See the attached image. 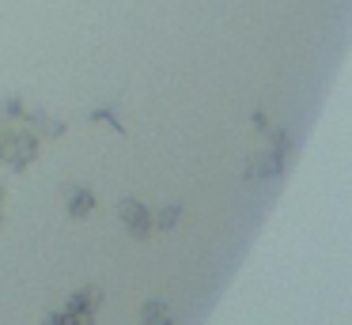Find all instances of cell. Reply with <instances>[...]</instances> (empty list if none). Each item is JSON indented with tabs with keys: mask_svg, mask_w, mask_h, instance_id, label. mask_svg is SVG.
Returning a JSON list of instances; mask_svg holds the SVG:
<instances>
[{
	"mask_svg": "<svg viewBox=\"0 0 352 325\" xmlns=\"http://www.w3.org/2000/svg\"><path fill=\"white\" fill-rule=\"evenodd\" d=\"M99 306H102V291L99 287H84V291L72 295L57 314H50L46 325H95Z\"/></svg>",
	"mask_w": 352,
	"mask_h": 325,
	"instance_id": "cell-1",
	"label": "cell"
},
{
	"mask_svg": "<svg viewBox=\"0 0 352 325\" xmlns=\"http://www.w3.org/2000/svg\"><path fill=\"white\" fill-rule=\"evenodd\" d=\"M38 159V136L31 133H4L0 136V163H8L12 170H23Z\"/></svg>",
	"mask_w": 352,
	"mask_h": 325,
	"instance_id": "cell-2",
	"label": "cell"
},
{
	"mask_svg": "<svg viewBox=\"0 0 352 325\" xmlns=\"http://www.w3.org/2000/svg\"><path fill=\"white\" fill-rule=\"evenodd\" d=\"M118 216H122V223L129 227V234H133V238H140V242H144L148 234H152V212H148L140 201H133V197H125V201L118 204Z\"/></svg>",
	"mask_w": 352,
	"mask_h": 325,
	"instance_id": "cell-3",
	"label": "cell"
},
{
	"mask_svg": "<svg viewBox=\"0 0 352 325\" xmlns=\"http://www.w3.org/2000/svg\"><path fill=\"white\" fill-rule=\"evenodd\" d=\"M95 204H99V201H95L91 189L72 186V189H69V201H65V208H69V216H72V219H84V216H91Z\"/></svg>",
	"mask_w": 352,
	"mask_h": 325,
	"instance_id": "cell-4",
	"label": "cell"
},
{
	"mask_svg": "<svg viewBox=\"0 0 352 325\" xmlns=\"http://www.w3.org/2000/svg\"><path fill=\"white\" fill-rule=\"evenodd\" d=\"M140 322L144 325H175V317H170L167 302L152 299V302H144V310H140Z\"/></svg>",
	"mask_w": 352,
	"mask_h": 325,
	"instance_id": "cell-5",
	"label": "cell"
},
{
	"mask_svg": "<svg viewBox=\"0 0 352 325\" xmlns=\"http://www.w3.org/2000/svg\"><path fill=\"white\" fill-rule=\"evenodd\" d=\"M178 219H182V204H167L163 212H155V216H152V227H160V231H170Z\"/></svg>",
	"mask_w": 352,
	"mask_h": 325,
	"instance_id": "cell-6",
	"label": "cell"
},
{
	"mask_svg": "<svg viewBox=\"0 0 352 325\" xmlns=\"http://www.w3.org/2000/svg\"><path fill=\"white\" fill-rule=\"evenodd\" d=\"M0 208H4V193H0Z\"/></svg>",
	"mask_w": 352,
	"mask_h": 325,
	"instance_id": "cell-7",
	"label": "cell"
}]
</instances>
